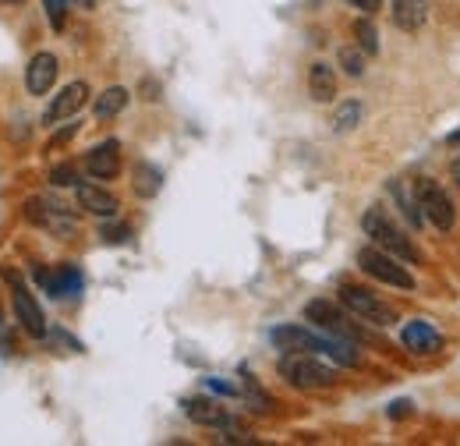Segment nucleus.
<instances>
[{"label": "nucleus", "instance_id": "nucleus-1", "mask_svg": "<svg viewBox=\"0 0 460 446\" xmlns=\"http://www.w3.org/2000/svg\"><path fill=\"white\" fill-rule=\"evenodd\" d=\"M277 369H280V376L288 379L290 387H297V390H323V387L337 383V372L330 365H323L319 358H312L308 351H288Z\"/></svg>", "mask_w": 460, "mask_h": 446}, {"label": "nucleus", "instance_id": "nucleus-2", "mask_svg": "<svg viewBox=\"0 0 460 446\" xmlns=\"http://www.w3.org/2000/svg\"><path fill=\"white\" fill-rule=\"evenodd\" d=\"M361 230H365V237H372V245H379L383 252L397 255L401 263H411V259H418L414 245L407 241V234H403L401 227L394 223V217H390L386 210L372 206V210H368V213L361 217Z\"/></svg>", "mask_w": 460, "mask_h": 446}, {"label": "nucleus", "instance_id": "nucleus-3", "mask_svg": "<svg viewBox=\"0 0 460 446\" xmlns=\"http://www.w3.org/2000/svg\"><path fill=\"white\" fill-rule=\"evenodd\" d=\"M341 305L350 316H358V319H365L372 326H394L397 323V312L379 294H372L368 287H358V283H344L341 287Z\"/></svg>", "mask_w": 460, "mask_h": 446}, {"label": "nucleus", "instance_id": "nucleus-4", "mask_svg": "<svg viewBox=\"0 0 460 446\" xmlns=\"http://www.w3.org/2000/svg\"><path fill=\"white\" fill-rule=\"evenodd\" d=\"M358 266L372 280L386 283V287H401V290H411V287H414V277L397 263V255L383 252L379 245H365V248L358 252Z\"/></svg>", "mask_w": 460, "mask_h": 446}, {"label": "nucleus", "instance_id": "nucleus-5", "mask_svg": "<svg viewBox=\"0 0 460 446\" xmlns=\"http://www.w3.org/2000/svg\"><path fill=\"white\" fill-rule=\"evenodd\" d=\"M414 192H418V202H421L425 220L432 223V227H439V230H454V223H457V210H454L450 195H447L432 177L414 181Z\"/></svg>", "mask_w": 460, "mask_h": 446}, {"label": "nucleus", "instance_id": "nucleus-6", "mask_svg": "<svg viewBox=\"0 0 460 446\" xmlns=\"http://www.w3.org/2000/svg\"><path fill=\"white\" fill-rule=\"evenodd\" d=\"M305 319H308V323H315L323 334H330V336H344V340H358V336H361L358 334V326L347 319L333 301H326V298L308 301V305H305Z\"/></svg>", "mask_w": 460, "mask_h": 446}, {"label": "nucleus", "instance_id": "nucleus-7", "mask_svg": "<svg viewBox=\"0 0 460 446\" xmlns=\"http://www.w3.org/2000/svg\"><path fill=\"white\" fill-rule=\"evenodd\" d=\"M11 280V290H14V316H18V323L25 326V334L29 336H47V319H43V308H40V301L32 298V290L25 287V280L18 277V273H7Z\"/></svg>", "mask_w": 460, "mask_h": 446}, {"label": "nucleus", "instance_id": "nucleus-8", "mask_svg": "<svg viewBox=\"0 0 460 446\" xmlns=\"http://www.w3.org/2000/svg\"><path fill=\"white\" fill-rule=\"evenodd\" d=\"M85 100H89V85L85 82H67L58 96L50 100V107L43 111V124H60V120L75 117L85 107Z\"/></svg>", "mask_w": 460, "mask_h": 446}, {"label": "nucleus", "instance_id": "nucleus-9", "mask_svg": "<svg viewBox=\"0 0 460 446\" xmlns=\"http://www.w3.org/2000/svg\"><path fill=\"white\" fill-rule=\"evenodd\" d=\"M85 170H89L93 181H114L120 174V142L107 138V142L93 146L89 156H85Z\"/></svg>", "mask_w": 460, "mask_h": 446}, {"label": "nucleus", "instance_id": "nucleus-10", "mask_svg": "<svg viewBox=\"0 0 460 446\" xmlns=\"http://www.w3.org/2000/svg\"><path fill=\"white\" fill-rule=\"evenodd\" d=\"M58 57L47 54V50H40V54L29 60V67H25V89L32 93V96H47L50 89H54V82H58Z\"/></svg>", "mask_w": 460, "mask_h": 446}, {"label": "nucleus", "instance_id": "nucleus-11", "mask_svg": "<svg viewBox=\"0 0 460 446\" xmlns=\"http://www.w3.org/2000/svg\"><path fill=\"white\" fill-rule=\"evenodd\" d=\"M75 199H78V210H85V213H93V217H103V220L117 217V210H120L117 195L107 192L103 184H78V188H75Z\"/></svg>", "mask_w": 460, "mask_h": 446}, {"label": "nucleus", "instance_id": "nucleus-12", "mask_svg": "<svg viewBox=\"0 0 460 446\" xmlns=\"http://www.w3.org/2000/svg\"><path fill=\"white\" fill-rule=\"evenodd\" d=\"M25 217L32 223H40V227H47V230H54L58 237L75 234V217H67V210H60V206H47L43 199H29Z\"/></svg>", "mask_w": 460, "mask_h": 446}, {"label": "nucleus", "instance_id": "nucleus-13", "mask_svg": "<svg viewBox=\"0 0 460 446\" xmlns=\"http://www.w3.org/2000/svg\"><path fill=\"white\" fill-rule=\"evenodd\" d=\"M401 340L411 354H436V351L443 347L439 330H436L432 323H425V319H411L401 330Z\"/></svg>", "mask_w": 460, "mask_h": 446}, {"label": "nucleus", "instance_id": "nucleus-14", "mask_svg": "<svg viewBox=\"0 0 460 446\" xmlns=\"http://www.w3.org/2000/svg\"><path fill=\"white\" fill-rule=\"evenodd\" d=\"M40 283L50 298H75L82 290V273L75 266H58V270H43L40 273Z\"/></svg>", "mask_w": 460, "mask_h": 446}, {"label": "nucleus", "instance_id": "nucleus-15", "mask_svg": "<svg viewBox=\"0 0 460 446\" xmlns=\"http://www.w3.org/2000/svg\"><path fill=\"white\" fill-rule=\"evenodd\" d=\"M184 415H188L195 425H206V429H224V425H230L227 411H224L217 400H209V397H191V400H184Z\"/></svg>", "mask_w": 460, "mask_h": 446}, {"label": "nucleus", "instance_id": "nucleus-16", "mask_svg": "<svg viewBox=\"0 0 460 446\" xmlns=\"http://www.w3.org/2000/svg\"><path fill=\"white\" fill-rule=\"evenodd\" d=\"M390 199H394V206L401 210L403 220L411 223L414 230L425 223V213H421V202H418L414 184H407V181H390Z\"/></svg>", "mask_w": 460, "mask_h": 446}, {"label": "nucleus", "instance_id": "nucleus-17", "mask_svg": "<svg viewBox=\"0 0 460 446\" xmlns=\"http://www.w3.org/2000/svg\"><path fill=\"white\" fill-rule=\"evenodd\" d=\"M308 93H312L315 103H330L337 96V75H333V67L326 60H315L308 67Z\"/></svg>", "mask_w": 460, "mask_h": 446}, {"label": "nucleus", "instance_id": "nucleus-18", "mask_svg": "<svg viewBox=\"0 0 460 446\" xmlns=\"http://www.w3.org/2000/svg\"><path fill=\"white\" fill-rule=\"evenodd\" d=\"M425 18H429L425 0H394V22H397V29L418 32L425 25Z\"/></svg>", "mask_w": 460, "mask_h": 446}, {"label": "nucleus", "instance_id": "nucleus-19", "mask_svg": "<svg viewBox=\"0 0 460 446\" xmlns=\"http://www.w3.org/2000/svg\"><path fill=\"white\" fill-rule=\"evenodd\" d=\"M128 100H131V93H128L124 85H111V89H103V93L96 96L93 113H96L100 120H111V117H117V113L128 107Z\"/></svg>", "mask_w": 460, "mask_h": 446}, {"label": "nucleus", "instance_id": "nucleus-20", "mask_svg": "<svg viewBox=\"0 0 460 446\" xmlns=\"http://www.w3.org/2000/svg\"><path fill=\"white\" fill-rule=\"evenodd\" d=\"M160 184H164V174L153 167V164H135V174H131V188H135V195L153 199V195L160 192Z\"/></svg>", "mask_w": 460, "mask_h": 446}, {"label": "nucleus", "instance_id": "nucleus-21", "mask_svg": "<svg viewBox=\"0 0 460 446\" xmlns=\"http://www.w3.org/2000/svg\"><path fill=\"white\" fill-rule=\"evenodd\" d=\"M361 117H365V107L358 103V100H347V103H341L337 111H333V131L337 135H347V131H354L358 124H361Z\"/></svg>", "mask_w": 460, "mask_h": 446}, {"label": "nucleus", "instance_id": "nucleus-22", "mask_svg": "<svg viewBox=\"0 0 460 446\" xmlns=\"http://www.w3.org/2000/svg\"><path fill=\"white\" fill-rule=\"evenodd\" d=\"M354 40H358V47L368 57L379 54V32H376V25H372L368 18H358V22H354Z\"/></svg>", "mask_w": 460, "mask_h": 446}, {"label": "nucleus", "instance_id": "nucleus-23", "mask_svg": "<svg viewBox=\"0 0 460 446\" xmlns=\"http://www.w3.org/2000/svg\"><path fill=\"white\" fill-rule=\"evenodd\" d=\"M365 50H358V47H344L341 50V67H344L350 78H361L365 75Z\"/></svg>", "mask_w": 460, "mask_h": 446}, {"label": "nucleus", "instance_id": "nucleus-24", "mask_svg": "<svg viewBox=\"0 0 460 446\" xmlns=\"http://www.w3.org/2000/svg\"><path fill=\"white\" fill-rule=\"evenodd\" d=\"M67 0H43V11H47V18H50V25H54V32H64V22H67Z\"/></svg>", "mask_w": 460, "mask_h": 446}, {"label": "nucleus", "instance_id": "nucleus-25", "mask_svg": "<svg viewBox=\"0 0 460 446\" xmlns=\"http://www.w3.org/2000/svg\"><path fill=\"white\" fill-rule=\"evenodd\" d=\"M50 184L54 188H78V170L71 164H60V167L50 170Z\"/></svg>", "mask_w": 460, "mask_h": 446}, {"label": "nucleus", "instance_id": "nucleus-26", "mask_svg": "<svg viewBox=\"0 0 460 446\" xmlns=\"http://www.w3.org/2000/svg\"><path fill=\"white\" fill-rule=\"evenodd\" d=\"M128 234H131L128 227H103V230H100V237H103V241H111V245H117V241H124Z\"/></svg>", "mask_w": 460, "mask_h": 446}, {"label": "nucleus", "instance_id": "nucleus-27", "mask_svg": "<svg viewBox=\"0 0 460 446\" xmlns=\"http://www.w3.org/2000/svg\"><path fill=\"white\" fill-rule=\"evenodd\" d=\"M344 4H350V7H354V11H365V14H376V11H379V4H383V0H344Z\"/></svg>", "mask_w": 460, "mask_h": 446}, {"label": "nucleus", "instance_id": "nucleus-28", "mask_svg": "<svg viewBox=\"0 0 460 446\" xmlns=\"http://www.w3.org/2000/svg\"><path fill=\"white\" fill-rule=\"evenodd\" d=\"M75 131H78V124H67L64 131H58V135H54V142H50V149H58V146H64V142H67V138H71Z\"/></svg>", "mask_w": 460, "mask_h": 446}, {"label": "nucleus", "instance_id": "nucleus-29", "mask_svg": "<svg viewBox=\"0 0 460 446\" xmlns=\"http://www.w3.org/2000/svg\"><path fill=\"white\" fill-rule=\"evenodd\" d=\"M67 4H71V7H78V11H93L100 0H67Z\"/></svg>", "mask_w": 460, "mask_h": 446}, {"label": "nucleus", "instance_id": "nucleus-30", "mask_svg": "<svg viewBox=\"0 0 460 446\" xmlns=\"http://www.w3.org/2000/svg\"><path fill=\"white\" fill-rule=\"evenodd\" d=\"M454 181H457V184H460V156H457V160H454Z\"/></svg>", "mask_w": 460, "mask_h": 446}, {"label": "nucleus", "instance_id": "nucleus-31", "mask_svg": "<svg viewBox=\"0 0 460 446\" xmlns=\"http://www.w3.org/2000/svg\"><path fill=\"white\" fill-rule=\"evenodd\" d=\"M0 326H4V305H0Z\"/></svg>", "mask_w": 460, "mask_h": 446}, {"label": "nucleus", "instance_id": "nucleus-32", "mask_svg": "<svg viewBox=\"0 0 460 446\" xmlns=\"http://www.w3.org/2000/svg\"><path fill=\"white\" fill-rule=\"evenodd\" d=\"M0 4H22V0H0Z\"/></svg>", "mask_w": 460, "mask_h": 446}]
</instances>
